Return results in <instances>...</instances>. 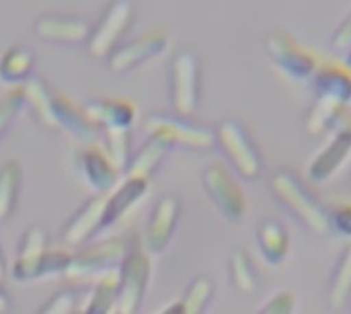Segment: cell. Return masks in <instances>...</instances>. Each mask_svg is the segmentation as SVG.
Segmentation results:
<instances>
[{"instance_id":"obj_1","label":"cell","mask_w":351,"mask_h":314,"mask_svg":"<svg viewBox=\"0 0 351 314\" xmlns=\"http://www.w3.org/2000/svg\"><path fill=\"white\" fill-rule=\"evenodd\" d=\"M269 189L278 204L308 232L325 237L331 232L329 224V208L317 200L315 193L300 181V177L290 169H278L271 175Z\"/></svg>"},{"instance_id":"obj_2","label":"cell","mask_w":351,"mask_h":314,"mask_svg":"<svg viewBox=\"0 0 351 314\" xmlns=\"http://www.w3.org/2000/svg\"><path fill=\"white\" fill-rule=\"evenodd\" d=\"M263 43L271 64L290 82H311L323 62L311 47L280 27L271 29Z\"/></svg>"},{"instance_id":"obj_3","label":"cell","mask_w":351,"mask_h":314,"mask_svg":"<svg viewBox=\"0 0 351 314\" xmlns=\"http://www.w3.org/2000/svg\"><path fill=\"white\" fill-rule=\"evenodd\" d=\"M216 144L222 148L224 156L232 169L247 181H257L263 175L261 152L239 119H222L214 130Z\"/></svg>"},{"instance_id":"obj_4","label":"cell","mask_w":351,"mask_h":314,"mask_svg":"<svg viewBox=\"0 0 351 314\" xmlns=\"http://www.w3.org/2000/svg\"><path fill=\"white\" fill-rule=\"evenodd\" d=\"M130 249L132 247L125 237H111L101 243L86 245L80 251L72 253V261L66 276L72 280H99L101 276L115 271Z\"/></svg>"},{"instance_id":"obj_5","label":"cell","mask_w":351,"mask_h":314,"mask_svg":"<svg viewBox=\"0 0 351 314\" xmlns=\"http://www.w3.org/2000/svg\"><path fill=\"white\" fill-rule=\"evenodd\" d=\"M202 185L228 222H241L247 216V197L234 173L224 162H212L202 173Z\"/></svg>"},{"instance_id":"obj_6","label":"cell","mask_w":351,"mask_h":314,"mask_svg":"<svg viewBox=\"0 0 351 314\" xmlns=\"http://www.w3.org/2000/svg\"><path fill=\"white\" fill-rule=\"evenodd\" d=\"M119 274V300L117 314H136L140 311L152 276V259L140 249H130L117 267Z\"/></svg>"},{"instance_id":"obj_7","label":"cell","mask_w":351,"mask_h":314,"mask_svg":"<svg viewBox=\"0 0 351 314\" xmlns=\"http://www.w3.org/2000/svg\"><path fill=\"white\" fill-rule=\"evenodd\" d=\"M146 132L165 138L171 146H185L191 150H210L216 144L214 130L181 115L154 113L146 119Z\"/></svg>"},{"instance_id":"obj_8","label":"cell","mask_w":351,"mask_h":314,"mask_svg":"<svg viewBox=\"0 0 351 314\" xmlns=\"http://www.w3.org/2000/svg\"><path fill=\"white\" fill-rule=\"evenodd\" d=\"M171 103L181 117H189L199 103V62L193 51H179L173 58Z\"/></svg>"},{"instance_id":"obj_9","label":"cell","mask_w":351,"mask_h":314,"mask_svg":"<svg viewBox=\"0 0 351 314\" xmlns=\"http://www.w3.org/2000/svg\"><path fill=\"white\" fill-rule=\"evenodd\" d=\"M78 171L95 195H107L119 185V177L123 175L121 169L113 162L109 152L95 144H86L76 154Z\"/></svg>"},{"instance_id":"obj_10","label":"cell","mask_w":351,"mask_h":314,"mask_svg":"<svg viewBox=\"0 0 351 314\" xmlns=\"http://www.w3.org/2000/svg\"><path fill=\"white\" fill-rule=\"evenodd\" d=\"M351 156V123L341 125L333 132L327 144L317 150L306 167V177L315 185H323L331 181L350 160Z\"/></svg>"},{"instance_id":"obj_11","label":"cell","mask_w":351,"mask_h":314,"mask_svg":"<svg viewBox=\"0 0 351 314\" xmlns=\"http://www.w3.org/2000/svg\"><path fill=\"white\" fill-rule=\"evenodd\" d=\"M169 45V33L160 27L148 29L136 39L115 47L109 53V68L113 72H128L156 56H160Z\"/></svg>"},{"instance_id":"obj_12","label":"cell","mask_w":351,"mask_h":314,"mask_svg":"<svg viewBox=\"0 0 351 314\" xmlns=\"http://www.w3.org/2000/svg\"><path fill=\"white\" fill-rule=\"evenodd\" d=\"M132 16H134V2L132 0H113L88 37L90 53L95 58L109 56L115 49L117 39L128 29Z\"/></svg>"},{"instance_id":"obj_13","label":"cell","mask_w":351,"mask_h":314,"mask_svg":"<svg viewBox=\"0 0 351 314\" xmlns=\"http://www.w3.org/2000/svg\"><path fill=\"white\" fill-rule=\"evenodd\" d=\"M181 218V204L175 195H162L150 214L148 226H146V249L152 255H160L169 249L175 232H177V224Z\"/></svg>"},{"instance_id":"obj_14","label":"cell","mask_w":351,"mask_h":314,"mask_svg":"<svg viewBox=\"0 0 351 314\" xmlns=\"http://www.w3.org/2000/svg\"><path fill=\"white\" fill-rule=\"evenodd\" d=\"M105 200L107 195H93L76 210V214L70 218V222L64 228V243L68 247L86 245L103 228Z\"/></svg>"},{"instance_id":"obj_15","label":"cell","mask_w":351,"mask_h":314,"mask_svg":"<svg viewBox=\"0 0 351 314\" xmlns=\"http://www.w3.org/2000/svg\"><path fill=\"white\" fill-rule=\"evenodd\" d=\"M53 119L56 128H62L84 146L95 144L99 138V128L86 115L84 105H78L64 95H53Z\"/></svg>"},{"instance_id":"obj_16","label":"cell","mask_w":351,"mask_h":314,"mask_svg":"<svg viewBox=\"0 0 351 314\" xmlns=\"http://www.w3.org/2000/svg\"><path fill=\"white\" fill-rule=\"evenodd\" d=\"M47 251V234L41 226H29L21 239L19 255L12 267V280L19 284L37 282V269Z\"/></svg>"},{"instance_id":"obj_17","label":"cell","mask_w":351,"mask_h":314,"mask_svg":"<svg viewBox=\"0 0 351 314\" xmlns=\"http://www.w3.org/2000/svg\"><path fill=\"white\" fill-rule=\"evenodd\" d=\"M255 241H257V249H259L261 259L269 267H282L292 253L290 232L276 218H263L259 222L257 232H255Z\"/></svg>"},{"instance_id":"obj_18","label":"cell","mask_w":351,"mask_h":314,"mask_svg":"<svg viewBox=\"0 0 351 314\" xmlns=\"http://www.w3.org/2000/svg\"><path fill=\"white\" fill-rule=\"evenodd\" d=\"M35 33L41 39H47V41H70V43H76V41L88 39L93 29L80 16L45 12V14L37 16Z\"/></svg>"},{"instance_id":"obj_19","label":"cell","mask_w":351,"mask_h":314,"mask_svg":"<svg viewBox=\"0 0 351 314\" xmlns=\"http://www.w3.org/2000/svg\"><path fill=\"white\" fill-rule=\"evenodd\" d=\"M90 121L107 132V130H130L136 119V105L128 99H99L84 105Z\"/></svg>"},{"instance_id":"obj_20","label":"cell","mask_w":351,"mask_h":314,"mask_svg":"<svg viewBox=\"0 0 351 314\" xmlns=\"http://www.w3.org/2000/svg\"><path fill=\"white\" fill-rule=\"evenodd\" d=\"M311 82L315 95L331 97L348 107L351 105V68L346 62H321Z\"/></svg>"},{"instance_id":"obj_21","label":"cell","mask_w":351,"mask_h":314,"mask_svg":"<svg viewBox=\"0 0 351 314\" xmlns=\"http://www.w3.org/2000/svg\"><path fill=\"white\" fill-rule=\"evenodd\" d=\"M171 144L160 138V136H150L134 156H130L128 167L123 169V177L125 179H142V181H150V177L154 175V171L160 167V162L165 160V156L171 152Z\"/></svg>"},{"instance_id":"obj_22","label":"cell","mask_w":351,"mask_h":314,"mask_svg":"<svg viewBox=\"0 0 351 314\" xmlns=\"http://www.w3.org/2000/svg\"><path fill=\"white\" fill-rule=\"evenodd\" d=\"M148 191V181L142 179H123L105 200V218L103 228L119 222Z\"/></svg>"},{"instance_id":"obj_23","label":"cell","mask_w":351,"mask_h":314,"mask_svg":"<svg viewBox=\"0 0 351 314\" xmlns=\"http://www.w3.org/2000/svg\"><path fill=\"white\" fill-rule=\"evenodd\" d=\"M327 302L331 311H341L351 302V241H348L346 249L341 251V257L333 267Z\"/></svg>"},{"instance_id":"obj_24","label":"cell","mask_w":351,"mask_h":314,"mask_svg":"<svg viewBox=\"0 0 351 314\" xmlns=\"http://www.w3.org/2000/svg\"><path fill=\"white\" fill-rule=\"evenodd\" d=\"M117 300H119V274L115 269L97 280L95 290L82 314H117Z\"/></svg>"},{"instance_id":"obj_25","label":"cell","mask_w":351,"mask_h":314,"mask_svg":"<svg viewBox=\"0 0 351 314\" xmlns=\"http://www.w3.org/2000/svg\"><path fill=\"white\" fill-rule=\"evenodd\" d=\"M21 181H23V167L16 158L6 160L0 167V222H6L16 204L21 193Z\"/></svg>"},{"instance_id":"obj_26","label":"cell","mask_w":351,"mask_h":314,"mask_svg":"<svg viewBox=\"0 0 351 314\" xmlns=\"http://www.w3.org/2000/svg\"><path fill=\"white\" fill-rule=\"evenodd\" d=\"M228 278L239 294L251 296L259 288V274L245 249H234L228 259Z\"/></svg>"},{"instance_id":"obj_27","label":"cell","mask_w":351,"mask_h":314,"mask_svg":"<svg viewBox=\"0 0 351 314\" xmlns=\"http://www.w3.org/2000/svg\"><path fill=\"white\" fill-rule=\"evenodd\" d=\"M346 109H348V105H343V103H339V101H335L331 97L317 95V99H315V103H313V107H311V111L306 115V130H308V134L319 136L325 130L333 128L341 119Z\"/></svg>"},{"instance_id":"obj_28","label":"cell","mask_w":351,"mask_h":314,"mask_svg":"<svg viewBox=\"0 0 351 314\" xmlns=\"http://www.w3.org/2000/svg\"><path fill=\"white\" fill-rule=\"evenodd\" d=\"M33 68V51L25 45H12L4 51L0 60V78L6 82L23 84L25 78H29Z\"/></svg>"},{"instance_id":"obj_29","label":"cell","mask_w":351,"mask_h":314,"mask_svg":"<svg viewBox=\"0 0 351 314\" xmlns=\"http://www.w3.org/2000/svg\"><path fill=\"white\" fill-rule=\"evenodd\" d=\"M23 90H25V103H29L33 107L37 119L47 128H56L53 95H51L49 86L39 78H29L27 82H23Z\"/></svg>"},{"instance_id":"obj_30","label":"cell","mask_w":351,"mask_h":314,"mask_svg":"<svg viewBox=\"0 0 351 314\" xmlns=\"http://www.w3.org/2000/svg\"><path fill=\"white\" fill-rule=\"evenodd\" d=\"M214 282L206 276H197L185 290V296L181 298V304L185 314H204L208 311L212 298H214Z\"/></svg>"},{"instance_id":"obj_31","label":"cell","mask_w":351,"mask_h":314,"mask_svg":"<svg viewBox=\"0 0 351 314\" xmlns=\"http://www.w3.org/2000/svg\"><path fill=\"white\" fill-rule=\"evenodd\" d=\"M72 261V253L66 249H47L39 269H37V280H45V278H56V276H66L68 267Z\"/></svg>"},{"instance_id":"obj_32","label":"cell","mask_w":351,"mask_h":314,"mask_svg":"<svg viewBox=\"0 0 351 314\" xmlns=\"http://www.w3.org/2000/svg\"><path fill=\"white\" fill-rule=\"evenodd\" d=\"M25 105V90L23 84L12 86L2 99H0V138L4 136V132L10 128V123L14 121V117L19 115V111Z\"/></svg>"},{"instance_id":"obj_33","label":"cell","mask_w":351,"mask_h":314,"mask_svg":"<svg viewBox=\"0 0 351 314\" xmlns=\"http://www.w3.org/2000/svg\"><path fill=\"white\" fill-rule=\"evenodd\" d=\"M329 224L331 232H337L351 241V202H341L329 210Z\"/></svg>"},{"instance_id":"obj_34","label":"cell","mask_w":351,"mask_h":314,"mask_svg":"<svg viewBox=\"0 0 351 314\" xmlns=\"http://www.w3.org/2000/svg\"><path fill=\"white\" fill-rule=\"evenodd\" d=\"M296 313V296L290 290H280L274 294L257 314H294Z\"/></svg>"},{"instance_id":"obj_35","label":"cell","mask_w":351,"mask_h":314,"mask_svg":"<svg viewBox=\"0 0 351 314\" xmlns=\"http://www.w3.org/2000/svg\"><path fill=\"white\" fill-rule=\"evenodd\" d=\"M76 311V300L74 294L70 292H58L56 296H51L37 314H70Z\"/></svg>"},{"instance_id":"obj_36","label":"cell","mask_w":351,"mask_h":314,"mask_svg":"<svg viewBox=\"0 0 351 314\" xmlns=\"http://www.w3.org/2000/svg\"><path fill=\"white\" fill-rule=\"evenodd\" d=\"M333 47L341 51H351V10L333 33Z\"/></svg>"},{"instance_id":"obj_37","label":"cell","mask_w":351,"mask_h":314,"mask_svg":"<svg viewBox=\"0 0 351 314\" xmlns=\"http://www.w3.org/2000/svg\"><path fill=\"white\" fill-rule=\"evenodd\" d=\"M158 314H185V309H183L181 300H177V302H171L169 306H165Z\"/></svg>"},{"instance_id":"obj_38","label":"cell","mask_w":351,"mask_h":314,"mask_svg":"<svg viewBox=\"0 0 351 314\" xmlns=\"http://www.w3.org/2000/svg\"><path fill=\"white\" fill-rule=\"evenodd\" d=\"M8 309H10V298H8V294L0 288V314H6L8 313Z\"/></svg>"},{"instance_id":"obj_39","label":"cell","mask_w":351,"mask_h":314,"mask_svg":"<svg viewBox=\"0 0 351 314\" xmlns=\"http://www.w3.org/2000/svg\"><path fill=\"white\" fill-rule=\"evenodd\" d=\"M4 278V261H2V253H0V282Z\"/></svg>"},{"instance_id":"obj_40","label":"cell","mask_w":351,"mask_h":314,"mask_svg":"<svg viewBox=\"0 0 351 314\" xmlns=\"http://www.w3.org/2000/svg\"><path fill=\"white\" fill-rule=\"evenodd\" d=\"M346 64L351 68V51H348V56H346Z\"/></svg>"},{"instance_id":"obj_41","label":"cell","mask_w":351,"mask_h":314,"mask_svg":"<svg viewBox=\"0 0 351 314\" xmlns=\"http://www.w3.org/2000/svg\"><path fill=\"white\" fill-rule=\"evenodd\" d=\"M70 314H82V311H72Z\"/></svg>"},{"instance_id":"obj_42","label":"cell","mask_w":351,"mask_h":314,"mask_svg":"<svg viewBox=\"0 0 351 314\" xmlns=\"http://www.w3.org/2000/svg\"><path fill=\"white\" fill-rule=\"evenodd\" d=\"M350 187H351V179H350Z\"/></svg>"}]
</instances>
